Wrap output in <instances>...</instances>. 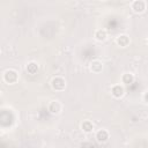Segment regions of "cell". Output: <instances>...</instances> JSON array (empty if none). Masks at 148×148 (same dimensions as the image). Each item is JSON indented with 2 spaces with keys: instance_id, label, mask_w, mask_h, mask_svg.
<instances>
[{
  "instance_id": "6",
  "label": "cell",
  "mask_w": 148,
  "mask_h": 148,
  "mask_svg": "<svg viewBox=\"0 0 148 148\" xmlns=\"http://www.w3.org/2000/svg\"><path fill=\"white\" fill-rule=\"evenodd\" d=\"M117 44H118L119 46H121V47L127 46V45L130 44V38H128V36H127V35H119V36L117 37Z\"/></svg>"
},
{
  "instance_id": "11",
  "label": "cell",
  "mask_w": 148,
  "mask_h": 148,
  "mask_svg": "<svg viewBox=\"0 0 148 148\" xmlns=\"http://www.w3.org/2000/svg\"><path fill=\"white\" fill-rule=\"evenodd\" d=\"M81 128H82L83 132H86V133H90V132L94 130V125H92L91 121H89V120H84V121L81 124Z\"/></svg>"
},
{
  "instance_id": "14",
  "label": "cell",
  "mask_w": 148,
  "mask_h": 148,
  "mask_svg": "<svg viewBox=\"0 0 148 148\" xmlns=\"http://www.w3.org/2000/svg\"><path fill=\"white\" fill-rule=\"evenodd\" d=\"M147 42H148V38H147Z\"/></svg>"
},
{
  "instance_id": "10",
  "label": "cell",
  "mask_w": 148,
  "mask_h": 148,
  "mask_svg": "<svg viewBox=\"0 0 148 148\" xmlns=\"http://www.w3.org/2000/svg\"><path fill=\"white\" fill-rule=\"evenodd\" d=\"M25 69H27V72H28L29 74H31V75H35V74L38 72V65H37L36 62L31 61V62H29V64L27 65Z\"/></svg>"
},
{
  "instance_id": "4",
  "label": "cell",
  "mask_w": 148,
  "mask_h": 148,
  "mask_svg": "<svg viewBox=\"0 0 148 148\" xmlns=\"http://www.w3.org/2000/svg\"><path fill=\"white\" fill-rule=\"evenodd\" d=\"M103 69V64L99 60H92L90 62V71L94 73H99Z\"/></svg>"
},
{
  "instance_id": "7",
  "label": "cell",
  "mask_w": 148,
  "mask_h": 148,
  "mask_svg": "<svg viewBox=\"0 0 148 148\" xmlns=\"http://www.w3.org/2000/svg\"><path fill=\"white\" fill-rule=\"evenodd\" d=\"M96 139L98 142H105L109 139V133L105 130H101L96 133Z\"/></svg>"
},
{
  "instance_id": "3",
  "label": "cell",
  "mask_w": 148,
  "mask_h": 148,
  "mask_svg": "<svg viewBox=\"0 0 148 148\" xmlns=\"http://www.w3.org/2000/svg\"><path fill=\"white\" fill-rule=\"evenodd\" d=\"M132 9H133L135 13H142V12H145V9H146V2L142 1V0L133 1V2H132Z\"/></svg>"
},
{
  "instance_id": "13",
  "label": "cell",
  "mask_w": 148,
  "mask_h": 148,
  "mask_svg": "<svg viewBox=\"0 0 148 148\" xmlns=\"http://www.w3.org/2000/svg\"><path fill=\"white\" fill-rule=\"evenodd\" d=\"M145 101H146V102L148 103V92H147V94L145 95Z\"/></svg>"
},
{
  "instance_id": "1",
  "label": "cell",
  "mask_w": 148,
  "mask_h": 148,
  "mask_svg": "<svg viewBox=\"0 0 148 148\" xmlns=\"http://www.w3.org/2000/svg\"><path fill=\"white\" fill-rule=\"evenodd\" d=\"M17 79H18V74H17V72L14 71V69H7V71L5 72V74H3V80H5L7 83H9V84L15 83V82L17 81Z\"/></svg>"
},
{
  "instance_id": "12",
  "label": "cell",
  "mask_w": 148,
  "mask_h": 148,
  "mask_svg": "<svg viewBox=\"0 0 148 148\" xmlns=\"http://www.w3.org/2000/svg\"><path fill=\"white\" fill-rule=\"evenodd\" d=\"M121 81H123V83H125V84H131V83L134 81V76H133V74H131V73H125V74H123V76H121Z\"/></svg>"
},
{
  "instance_id": "2",
  "label": "cell",
  "mask_w": 148,
  "mask_h": 148,
  "mask_svg": "<svg viewBox=\"0 0 148 148\" xmlns=\"http://www.w3.org/2000/svg\"><path fill=\"white\" fill-rule=\"evenodd\" d=\"M52 87H53V89L54 90H64L65 89V87H66V82H65V80L62 79V77H54L53 80H52Z\"/></svg>"
},
{
  "instance_id": "8",
  "label": "cell",
  "mask_w": 148,
  "mask_h": 148,
  "mask_svg": "<svg viewBox=\"0 0 148 148\" xmlns=\"http://www.w3.org/2000/svg\"><path fill=\"white\" fill-rule=\"evenodd\" d=\"M106 37H108L106 30H104V29H98V30L95 31V38H96L97 40L103 42V40L106 39Z\"/></svg>"
},
{
  "instance_id": "5",
  "label": "cell",
  "mask_w": 148,
  "mask_h": 148,
  "mask_svg": "<svg viewBox=\"0 0 148 148\" xmlns=\"http://www.w3.org/2000/svg\"><path fill=\"white\" fill-rule=\"evenodd\" d=\"M124 91H125V90H124V87L120 86V84H116V86H113L112 89H111L112 95H113L114 97H117V98L121 97V96L124 95Z\"/></svg>"
},
{
  "instance_id": "9",
  "label": "cell",
  "mask_w": 148,
  "mask_h": 148,
  "mask_svg": "<svg viewBox=\"0 0 148 148\" xmlns=\"http://www.w3.org/2000/svg\"><path fill=\"white\" fill-rule=\"evenodd\" d=\"M60 110H61V106H60V104L58 103V102H51L50 103V105H49V111L51 112V113H53V114H57V113H59L60 112Z\"/></svg>"
}]
</instances>
